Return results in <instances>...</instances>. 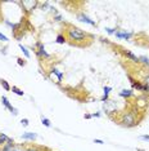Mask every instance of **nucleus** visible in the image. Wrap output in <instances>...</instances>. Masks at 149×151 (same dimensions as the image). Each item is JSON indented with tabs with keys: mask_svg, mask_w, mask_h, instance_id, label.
<instances>
[{
	"mask_svg": "<svg viewBox=\"0 0 149 151\" xmlns=\"http://www.w3.org/2000/svg\"><path fill=\"white\" fill-rule=\"evenodd\" d=\"M66 39H68L71 44H76V45H84L85 40H90L93 39V35L87 34L86 31L81 30L79 27H74V26H67L66 28Z\"/></svg>",
	"mask_w": 149,
	"mask_h": 151,
	"instance_id": "1",
	"label": "nucleus"
},
{
	"mask_svg": "<svg viewBox=\"0 0 149 151\" xmlns=\"http://www.w3.org/2000/svg\"><path fill=\"white\" fill-rule=\"evenodd\" d=\"M118 121H119V124L124 127H127V128L135 127L138 124L136 116H135V111H126V113L121 114Z\"/></svg>",
	"mask_w": 149,
	"mask_h": 151,
	"instance_id": "2",
	"label": "nucleus"
},
{
	"mask_svg": "<svg viewBox=\"0 0 149 151\" xmlns=\"http://www.w3.org/2000/svg\"><path fill=\"white\" fill-rule=\"evenodd\" d=\"M19 4L23 6V11L30 13L39 5V1H34V0H23V1H19Z\"/></svg>",
	"mask_w": 149,
	"mask_h": 151,
	"instance_id": "3",
	"label": "nucleus"
},
{
	"mask_svg": "<svg viewBox=\"0 0 149 151\" xmlns=\"http://www.w3.org/2000/svg\"><path fill=\"white\" fill-rule=\"evenodd\" d=\"M36 54H37L39 58H49L50 57L49 53H46L44 44L41 41H37L36 43Z\"/></svg>",
	"mask_w": 149,
	"mask_h": 151,
	"instance_id": "4",
	"label": "nucleus"
},
{
	"mask_svg": "<svg viewBox=\"0 0 149 151\" xmlns=\"http://www.w3.org/2000/svg\"><path fill=\"white\" fill-rule=\"evenodd\" d=\"M77 19H79V21H81V22H85V24L90 25V26H96L95 21H94V19H91L90 17H87L85 13H79V14H77Z\"/></svg>",
	"mask_w": 149,
	"mask_h": 151,
	"instance_id": "5",
	"label": "nucleus"
},
{
	"mask_svg": "<svg viewBox=\"0 0 149 151\" xmlns=\"http://www.w3.org/2000/svg\"><path fill=\"white\" fill-rule=\"evenodd\" d=\"M1 102H3V105H4V106H5L9 111H11L13 115H18V110L15 109V107H13V106H12L11 102H9V100H8V98H6L5 96H3V97H1Z\"/></svg>",
	"mask_w": 149,
	"mask_h": 151,
	"instance_id": "6",
	"label": "nucleus"
},
{
	"mask_svg": "<svg viewBox=\"0 0 149 151\" xmlns=\"http://www.w3.org/2000/svg\"><path fill=\"white\" fill-rule=\"evenodd\" d=\"M134 36L132 32H127V31H116V38L118 39H125V40H130Z\"/></svg>",
	"mask_w": 149,
	"mask_h": 151,
	"instance_id": "7",
	"label": "nucleus"
},
{
	"mask_svg": "<svg viewBox=\"0 0 149 151\" xmlns=\"http://www.w3.org/2000/svg\"><path fill=\"white\" fill-rule=\"evenodd\" d=\"M135 106H136V109H144V107L147 106V98L145 97H138L136 102H135Z\"/></svg>",
	"mask_w": 149,
	"mask_h": 151,
	"instance_id": "8",
	"label": "nucleus"
},
{
	"mask_svg": "<svg viewBox=\"0 0 149 151\" xmlns=\"http://www.w3.org/2000/svg\"><path fill=\"white\" fill-rule=\"evenodd\" d=\"M122 54L125 56V57H127V58H130L131 61H134V62H139V57H136V56H135L134 53H132V52H130V51H126V49H124V51H122Z\"/></svg>",
	"mask_w": 149,
	"mask_h": 151,
	"instance_id": "9",
	"label": "nucleus"
},
{
	"mask_svg": "<svg viewBox=\"0 0 149 151\" xmlns=\"http://www.w3.org/2000/svg\"><path fill=\"white\" fill-rule=\"evenodd\" d=\"M22 138L23 140H28V141H35L37 138V134L36 133H32V132H26L22 134Z\"/></svg>",
	"mask_w": 149,
	"mask_h": 151,
	"instance_id": "10",
	"label": "nucleus"
},
{
	"mask_svg": "<svg viewBox=\"0 0 149 151\" xmlns=\"http://www.w3.org/2000/svg\"><path fill=\"white\" fill-rule=\"evenodd\" d=\"M119 96H121L122 98H130V97H134L135 93L130 89H124V90L119 92Z\"/></svg>",
	"mask_w": 149,
	"mask_h": 151,
	"instance_id": "11",
	"label": "nucleus"
},
{
	"mask_svg": "<svg viewBox=\"0 0 149 151\" xmlns=\"http://www.w3.org/2000/svg\"><path fill=\"white\" fill-rule=\"evenodd\" d=\"M51 73L57 75V78H58V83H62V79H63V73H62V71H59L58 68L54 67L53 70H51Z\"/></svg>",
	"mask_w": 149,
	"mask_h": 151,
	"instance_id": "12",
	"label": "nucleus"
},
{
	"mask_svg": "<svg viewBox=\"0 0 149 151\" xmlns=\"http://www.w3.org/2000/svg\"><path fill=\"white\" fill-rule=\"evenodd\" d=\"M12 138H9L8 136H6V134H4V133H0V142H1V145L4 146L6 142H9V141H11Z\"/></svg>",
	"mask_w": 149,
	"mask_h": 151,
	"instance_id": "13",
	"label": "nucleus"
},
{
	"mask_svg": "<svg viewBox=\"0 0 149 151\" xmlns=\"http://www.w3.org/2000/svg\"><path fill=\"white\" fill-rule=\"evenodd\" d=\"M58 44H64V43L67 41V39H66V35H63V34H59L57 36V40H56Z\"/></svg>",
	"mask_w": 149,
	"mask_h": 151,
	"instance_id": "14",
	"label": "nucleus"
},
{
	"mask_svg": "<svg viewBox=\"0 0 149 151\" xmlns=\"http://www.w3.org/2000/svg\"><path fill=\"white\" fill-rule=\"evenodd\" d=\"M0 84H1V87L4 88L5 90H11V89H12V88H11V85L8 84V81L4 80V79H0Z\"/></svg>",
	"mask_w": 149,
	"mask_h": 151,
	"instance_id": "15",
	"label": "nucleus"
},
{
	"mask_svg": "<svg viewBox=\"0 0 149 151\" xmlns=\"http://www.w3.org/2000/svg\"><path fill=\"white\" fill-rule=\"evenodd\" d=\"M12 92L14 94H17V96H23V94H25V92L22 89H19L18 87H12Z\"/></svg>",
	"mask_w": 149,
	"mask_h": 151,
	"instance_id": "16",
	"label": "nucleus"
},
{
	"mask_svg": "<svg viewBox=\"0 0 149 151\" xmlns=\"http://www.w3.org/2000/svg\"><path fill=\"white\" fill-rule=\"evenodd\" d=\"M19 49H21V51L23 52V54H25V57H26V58H30V57H31V54H30V52L27 51V48L23 47L22 44H19Z\"/></svg>",
	"mask_w": 149,
	"mask_h": 151,
	"instance_id": "17",
	"label": "nucleus"
},
{
	"mask_svg": "<svg viewBox=\"0 0 149 151\" xmlns=\"http://www.w3.org/2000/svg\"><path fill=\"white\" fill-rule=\"evenodd\" d=\"M139 62H141V63H144V65H149V58L148 57H145V56H140L139 57Z\"/></svg>",
	"mask_w": 149,
	"mask_h": 151,
	"instance_id": "18",
	"label": "nucleus"
},
{
	"mask_svg": "<svg viewBox=\"0 0 149 151\" xmlns=\"http://www.w3.org/2000/svg\"><path fill=\"white\" fill-rule=\"evenodd\" d=\"M41 123H43L45 127H48V128H50V127H51V123H50V120H49V119H46V118H44V116L41 118Z\"/></svg>",
	"mask_w": 149,
	"mask_h": 151,
	"instance_id": "19",
	"label": "nucleus"
},
{
	"mask_svg": "<svg viewBox=\"0 0 149 151\" xmlns=\"http://www.w3.org/2000/svg\"><path fill=\"white\" fill-rule=\"evenodd\" d=\"M25 151H43V150L37 146H30V147H26Z\"/></svg>",
	"mask_w": 149,
	"mask_h": 151,
	"instance_id": "20",
	"label": "nucleus"
},
{
	"mask_svg": "<svg viewBox=\"0 0 149 151\" xmlns=\"http://www.w3.org/2000/svg\"><path fill=\"white\" fill-rule=\"evenodd\" d=\"M103 90H104V96H108V94L111 93L112 88L111 87H104V88H103Z\"/></svg>",
	"mask_w": 149,
	"mask_h": 151,
	"instance_id": "21",
	"label": "nucleus"
},
{
	"mask_svg": "<svg viewBox=\"0 0 149 151\" xmlns=\"http://www.w3.org/2000/svg\"><path fill=\"white\" fill-rule=\"evenodd\" d=\"M0 41H4V43H8L9 41V39L5 36L4 34H1V32H0Z\"/></svg>",
	"mask_w": 149,
	"mask_h": 151,
	"instance_id": "22",
	"label": "nucleus"
},
{
	"mask_svg": "<svg viewBox=\"0 0 149 151\" xmlns=\"http://www.w3.org/2000/svg\"><path fill=\"white\" fill-rule=\"evenodd\" d=\"M115 30H116V28H111V27H105V31H107V32H108V34H111V35H112V34H116V31H115Z\"/></svg>",
	"mask_w": 149,
	"mask_h": 151,
	"instance_id": "23",
	"label": "nucleus"
},
{
	"mask_svg": "<svg viewBox=\"0 0 149 151\" xmlns=\"http://www.w3.org/2000/svg\"><path fill=\"white\" fill-rule=\"evenodd\" d=\"M17 61H18L19 66H25V65H26V62L23 61V58H17Z\"/></svg>",
	"mask_w": 149,
	"mask_h": 151,
	"instance_id": "24",
	"label": "nucleus"
},
{
	"mask_svg": "<svg viewBox=\"0 0 149 151\" xmlns=\"http://www.w3.org/2000/svg\"><path fill=\"white\" fill-rule=\"evenodd\" d=\"M21 124H22L23 127H27V125H28V119H26V118H25V119H22V120H21Z\"/></svg>",
	"mask_w": 149,
	"mask_h": 151,
	"instance_id": "25",
	"label": "nucleus"
},
{
	"mask_svg": "<svg viewBox=\"0 0 149 151\" xmlns=\"http://www.w3.org/2000/svg\"><path fill=\"white\" fill-rule=\"evenodd\" d=\"M140 140L141 141H148L149 142V136H140Z\"/></svg>",
	"mask_w": 149,
	"mask_h": 151,
	"instance_id": "26",
	"label": "nucleus"
},
{
	"mask_svg": "<svg viewBox=\"0 0 149 151\" xmlns=\"http://www.w3.org/2000/svg\"><path fill=\"white\" fill-rule=\"evenodd\" d=\"M100 115H102L100 113H94V114H91V116L93 118H100Z\"/></svg>",
	"mask_w": 149,
	"mask_h": 151,
	"instance_id": "27",
	"label": "nucleus"
},
{
	"mask_svg": "<svg viewBox=\"0 0 149 151\" xmlns=\"http://www.w3.org/2000/svg\"><path fill=\"white\" fill-rule=\"evenodd\" d=\"M94 142H95V143H99V145H104V142H103L102 140H94Z\"/></svg>",
	"mask_w": 149,
	"mask_h": 151,
	"instance_id": "28",
	"label": "nucleus"
},
{
	"mask_svg": "<svg viewBox=\"0 0 149 151\" xmlns=\"http://www.w3.org/2000/svg\"><path fill=\"white\" fill-rule=\"evenodd\" d=\"M84 118H85V119H91V114H85V115H84Z\"/></svg>",
	"mask_w": 149,
	"mask_h": 151,
	"instance_id": "29",
	"label": "nucleus"
},
{
	"mask_svg": "<svg viewBox=\"0 0 149 151\" xmlns=\"http://www.w3.org/2000/svg\"><path fill=\"white\" fill-rule=\"evenodd\" d=\"M54 19H56V21H62V16H56V17H54Z\"/></svg>",
	"mask_w": 149,
	"mask_h": 151,
	"instance_id": "30",
	"label": "nucleus"
},
{
	"mask_svg": "<svg viewBox=\"0 0 149 151\" xmlns=\"http://www.w3.org/2000/svg\"><path fill=\"white\" fill-rule=\"evenodd\" d=\"M0 146H3V145H1V142H0Z\"/></svg>",
	"mask_w": 149,
	"mask_h": 151,
	"instance_id": "31",
	"label": "nucleus"
},
{
	"mask_svg": "<svg viewBox=\"0 0 149 151\" xmlns=\"http://www.w3.org/2000/svg\"><path fill=\"white\" fill-rule=\"evenodd\" d=\"M0 151H1V147H0Z\"/></svg>",
	"mask_w": 149,
	"mask_h": 151,
	"instance_id": "32",
	"label": "nucleus"
}]
</instances>
